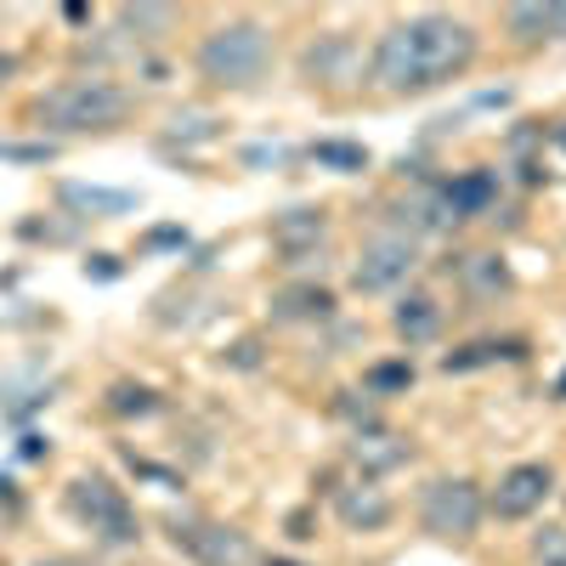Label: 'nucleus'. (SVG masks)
I'll use <instances>...</instances> for the list:
<instances>
[{"mask_svg": "<svg viewBox=\"0 0 566 566\" xmlns=\"http://www.w3.org/2000/svg\"><path fill=\"white\" fill-rule=\"evenodd\" d=\"M335 515H340L352 533H380L391 522V499L374 488V482H357V488H340L335 493Z\"/></svg>", "mask_w": 566, "mask_h": 566, "instance_id": "nucleus-9", "label": "nucleus"}, {"mask_svg": "<svg viewBox=\"0 0 566 566\" xmlns=\"http://www.w3.org/2000/svg\"><path fill=\"white\" fill-rule=\"evenodd\" d=\"M544 499H549V464H515L493 488V510L504 515V522H527Z\"/></svg>", "mask_w": 566, "mask_h": 566, "instance_id": "nucleus-8", "label": "nucleus"}, {"mask_svg": "<svg viewBox=\"0 0 566 566\" xmlns=\"http://www.w3.org/2000/svg\"><path fill=\"white\" fill-rule=\"evenodd\" d=\"M533 560L538 566H566V527H544L533 538Z\"/></svg>", "mask_w": 566, "mask_h": 566, "instance_id": "nucleus-20", "label": "nucleus"}, {"mask_svg": "<svg viewBox=\"0 0 566 566\" xmlns=\"http://www.w3.org/2000/svg\"><path fill=\"white\" fill-rule=\"evenodd\" d=\"M40 566H91V560H40Z\"/></svg>", "mask_w": 566, "mask_h": 566, "instance_id": "nucleus-23", "label": "nucleus"}, {"mask_svg": "<svg viewBox=\"0 0 566 566\" xmlns=\"http://www.w3.org/2000/svg\"><path fill=\"white\" fill-rule=\"evenodd\" d=\"M170 544L193 566H250L255 560L250 533L227 527V522H210V515H176V522H170Z\"/></svg>", "mask_w": 566, "mask_h": 566, "instance_id": "nucleus-6", "label": "nucleus"}, {"mask_svg": "<svg viewBox=\"0 0 566 566\" xmlns=\"http://www.w3.org/2000/svg\"><path fill=\"white\" fill-rule=\"evenodd\" d=\"M272 239H277L283 255H306L312 244H323V210H290V216L277 221Z\"/></svg>", "mask_w": 566, "mask_h": 566, "instance_id": "nucleus-14", "label": "nucleus"}, {"mask_svg": "<svg viewBox=\"0 0 566 566\" xmlns=\"http://www.w3.org/2000/svg\"><path fill=\"white\" fill-rule=\"evenodd\" d=\"M12 74H18V57H12V52H0V85H7Z\"/></svg>", "mask_w": 566, "mask_h": 566, "instance_id": "nucleus-22", "label": "nucleus"}, {"mask_svg": "<svg viewBox=\"0 0 566 566\" xmlns=\"http://www.w3.org/2000/svg\"><path fill=\"white\" fill-rule=\"evenodd\" d=\"M108 408H114V413H154L159 397H154L148 386H114V391H108Z\"/></svg>", "mask_w": 566, "mask_h": 566, "instance_id": "nucleus-19", "label": "nucleus"}, {"mask_svg": "<svg viewBox=\"0 0 566 566\" xmlns=\"http://www.w3.org/2000/svg\"><path fill=\"white\" fill-rule=\"evenodd\" d=\"M69 515H74L80 527L97 533L103 544H136V538H142L130 499H125L108 476H74V482H69Z\"/></svg>", "mask_w": 566, "mask_h": 566, "instance_id": "nucleus-4", "label": "nucleus"}, {"mask_svg": "<svg viewBox=\"0 0 566 566\" xmlns=\"http://www.w3.org/2000/svg\"><path fill=\"white\" fill-rule=\"evenodd\" d=\"M130 108H136V97L119 80H63V85H52V91L34 97V119L45 130H69V136L114 130V125L130 119Z\"/></svg>", "mask_w": 566, "mask_h": 566, "instance_id": "nucleus-2", "label": "nucleus"}, {"mask_svg": "<svg viewBox=\"0 0 566 566\" xmlns=\"http://www.w3.org/2000/svg\"><path fill=\"white\" fill-rule=\"evenodd\" d=\"M437 323H442V312H437L431 295H408V301L397 306V335H402L408 346L431 340V335H437Z\"/></svg>", "mask_w": 566, "mask_h": 566, "instance_id": "nucleus-15", "label": "nucleus"}, {"mask_svg": "<svg viewBox=\"0 0 566 566\" xmlns=\"http://www.w3.org/2000/svg\"><path fill=\"white\" fill-rule=\"evenodd\" d=\"M413 386V363H374L368 368V391L374 397H391V391H408Z\"/></svg>", "mask_w": 566, "mask_h": 566, "instance_id": "nucleus-18", "label": "nucleus"}, {"mask_svg": "<svg viewBox=\"0 0 566 566\" xmlns=\"http://www.w3.org/2000/svg\"><path fill=\"white\" fill-rule=\"evenodd\" d=\"M470 63H476V29L431 12V18L391 23L380 40H374L368 74L386 91H397V97H413V91H437V85L459 80Z\"/></svg>", "mask_w": 566, "mask_h": 566, "instance_id": "nucleus-1", "label": "nucleus"}, {"mask_svg": "<svg viewBox=\"0 0 566 566\" xmlns=\"http://www.w3.org/2000/svg\"><path fill=\"white\" fill-rule=\"evenodd\" d=\"M560 397H566V380H560Z\"/></svg>", "mask_w": 566, "mask_h": 566, "instance_id": "nucleus-25", "label": "nucleus"}, {"mask_svg": "<svg viewBox=\"0 0 566 566\" xmlns=\"http://www.w3.org/2000/svg\"><path fill=\"white\" fill-rule=\"evenodd\" d=\"M419 522L431 538H448V544H464L470 533L482 527V488L464 482V476H442L424 488L419 499Z\"/></svg>", "mask_w": 566, "mask_h": 566, "instance_id": "nucleus-5", "label": "nucleus"}, {"mask_svg": "<svg viewBox=\"0 0 566 566\" xmlns=\"http://www.w3.org/2000/svg\"><path fill=\"white\" fill-rule=\"evenodd\" d=\"M499 357H522V346H515V340H476V346L448 352L442 368H448V374H470V368H488V363H499Z\"/></svg>", "mask_w": 566, "mask_h": 566, "instance_id": "nucleus-16", "label": "nucleus"}, {"mask_svg": "<svg viewBox=\"0 0 566 566\" xmlns=\"http://www.w3.org/2000/svg\"><path fill=\"white\" fill-rule=\"evenodd\" d=\"M266 566H301V560H283V555H272V560H266Z\"/></svg>", "mask_w": 566, "mask_h": 566, "instance_id": "nucleus-24", "label": "nucleus"}, {"mask_svg": "<svg viewBox=\"0 0 566 566\" xmlns=\"http://www.w3.org/2000/svg\"><path fill=\"white\" fill-rule=\"evenodd\" d=\"M312 159L328 165V170H368V154L357 148V142H317Z\"/></svg>", "mask_w": 566, "mask_h": 566, "instance_id": "nucleus-17", "label": "nucleus"}, {"mask_svg": "<svg viewBox=\"0 0 566 566\" xmlns=\"http://www.w3.org/2000/svg\"><path fill=\"white\" fill-rule=\"evenodd\" d=\"M346 453H352V464L363 470V476H380V470H397L413 448L402 437H391V431H357Z\"/></svg>", "mask_w": 566, "mask_h": 566, "instance_id": "nucleus-11", "label": "nucleus"}, {"mask_svg": "<svg viewBox=\"0 0 566 566\" xmlns=\"http://www.w3.org/2000/svg\"><path fill=\"white\" fill-rule=\"evenodd\" d=\"M515 40H566V0H522L504 12Z\"/></svg>", "mask_w": 566, "mask_h": 566, "instance_id": "nucleus-10", "label": "nucleus"}, {"mask_svg": "<svg viewBox=\"0 0 566 566\" xmlns=\"http://www.w3.org/2000/svg\"><path fill=\"white\" fill-rule=\"evenodd\" d=\"M328 312H335V295L317 290V283L283 290V295L272 301V317H283V323H312V317H328Z\"/></svg>", "mask_w": 566, "mask_h": 566, "instance_id": "nucleus-13", "label": "nucleus"}, {"mask_svg": "<svg viewBox=\"0 0 566 566\" xmlns=\"http://www.w3.org/2000/svg\"><path fill=\"white\" fill-rule=\"evenodd\" d=\"M442 193H448L453 221H464V216H482V210L499 199V176H493V170H464L459 181H442Z\"/></svg>", "mask_w": 566, "mask_h": 566, "instance_id": "nucleus-12", "label": "nucleus"}, {"mask_svg": "<svg viewBox=\"0 0 566 566\" xmlns=\"http://www.w3.org/2000/svg\"><path fill=\"white\" fill-rule=\"evenodd\" d=\"M266 63H272V34L261 23H250V18L221 23V29H210L199 40V74L210 85L244 91V85H255L266 74Z\"/></svg>", "mask_w": 566, "mask_h": 566, "instance_id": "nucleus-3", "label": "nucleus"}, {"mask_svg": "<svg viewBox=\"0 0 566 566\" xmlns=\"http://www.w3.org/2000/svg\"><path fill=\"white\" fill-rule=\"evenodd\" d=\"M119 23H125V29H170L176 12H170V7H130Z\"/></svg>", "mask_w": 566, "mask_h": 566, "instance_id": "nucleus-21", "label": "nucleus"}, {"mask_svg": "<svg viewBox=\"0 0 566 566\" xmlns=\"http://www.w3.org/2000/svg\"><path fill=\"white\" fill-rule=\"evenodd\" d=\"M413 261H419L413 239H402V232H380V239L363 250V261L352 266V283L363 295H386V290H397V283L413 272Z\"/></svg>", "mask_w": 566, "mask_h": 566, "instance_id": "nucleus-7", "label": "nucleus"}]
</instances>
